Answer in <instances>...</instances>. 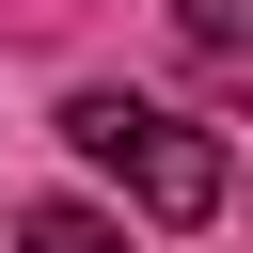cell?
Returning a JSON list of instances; mask_svg holds the SVG:
<instances>
[{
  "mask_svg": "<svg viewBox=\"0 0 253 253\" xmlns=\"http://www.w3.org/2000/svg\"><path fill=\"white\" fill-rule=\"evenodd\" d=\"M63 142L111 174V190H142V221H221V190H237V158L190 126V111H158V95H126V79H95V95H63Z\"/></svg>",
  "mask_w": 253,
  "mask_h": 253,
  "instance_id": "6da1fadb",
  "label": "cell"
},
{
  "mask_svg": "<svg viewBox=\"0 0 253 253\" xmlns=\"http://www.w3.org/2000/svg\"><path fill=\"white\" fill-rule=\"evenodd\" d=\"M174 32H190L221 79H253V0H174Z\"/></svg>",
  "mask_w": 253,
  "mask_h": 253,
  "instance_id": "7a4b0ae2",
  "label": "cell"
},
{
  "mask_svg": "<svg viewBox=\"0 0 253 253\" xmlns=\"http://www.w3.org/2000/svg\"><path fill=\"white\" fill-rule=\"evenodd\" d=\"M16 253H126V237H111L95 206H32V221H16Z\"/></svg>",
  "mask_w": 253,
  "mask_h": 253,
  "instance_id": "3957f363",
  "label": "cell"
}]
</instances>
